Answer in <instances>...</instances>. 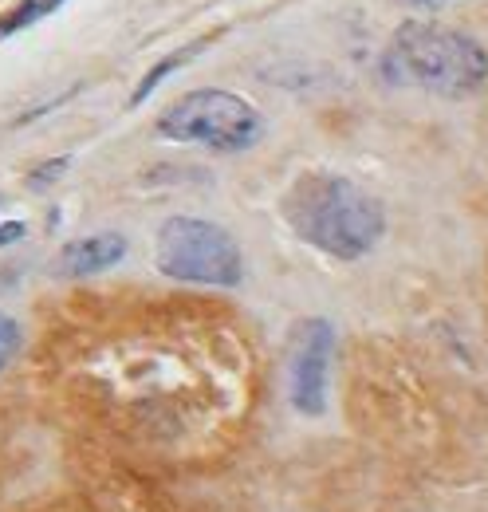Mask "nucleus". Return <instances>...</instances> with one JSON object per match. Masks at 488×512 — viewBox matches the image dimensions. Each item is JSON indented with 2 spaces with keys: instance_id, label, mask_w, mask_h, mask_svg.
Instances as JSON below:
<instances>
[{
  "instance_id": "f257e3e1",
  "label": "nucleus",
  "mask_w": 488,
  "mask_h": 512,
  "mask_svg": "<svg viewBox=\"0 0 488 512\" xmlns=\"http://www.w3.org/2000/svg\"><path fill=\"white\" fill-rule=\"evenodd\" d=\"M284 221L311 249L335 260H359L386 233L382 201L335 174H304L280 201Z\"/></svg>"
},
{
  "instance_id": "f03ea898",
  "label": "nucleus",
  "mask_w": 488,
  "mask_h": 512,
  "mask_svg": "<svg viewBox=\"0 0 488 512\" xmlns=\"http://www.w3.org/2000/svg\"><path fill=\"white\" fill-rule=\"evenodd\" d=\"M382 71L390 83H410L445 99H465L488 83V52L465 32H453L445 24L406 20L386 56Z\"/></svg>"
},
{
  "instance_id": "7ed1b4c3",
  "label": "nucleus",
  "mask_w": 488,
  "mask_h": 512,
  "mask_svg": "<svg viewBox=\"0 0 488 512\" xmlns=\"http://www.w3.org/2000/svg\"><path fill=\"white\" fill-rule=\"evenodd\" d=\"M154 260H158V272H166L170 280H185V284L237 288L244 280V256L233 233L201 217L162 221Z\"/></svg>"
},
{
  "instance_id": "20e7f679",
  "label": "nucleus",
  "mask_w": 488,
  "mask_h": 512,
  "mask_svg": "<svg viewBox=\"0 0 488 512\" xmlns=\"http://www.w3.org/2000/svg\"><path fill=\"white\" fill-rule=\"evenodd\" d=\"M260 115L256 107L221 87H197L182 95L178 103H170L158 115V134L170 142H197L221 154H237L248 150L260 138Z\"/></svg>"
},
{
  "instance_id": "39448f33",
  "label": "nucleus",
  "mask_w": 488,
  "mask_h": 512,
  "mask_svg": "<svg viewBox=\"0 0 488 512\" xmlns=\"http://www.w3.org/2000/svg\"><path fill=\"white\" fill-rule=\"evenodd\" d=\"M331 351H335V331L327 320H304L292 335V367H288V383H292V406L319 418L327 410V367H331Z\"/></svg>"
},
{
  "instance_id": "423d86ee",
  "label": "nucleus",
  "mask_w": 488,
  "mask_h": 512,
  "mask_svg": "<svg viewBox=\"0 0 488 512\" xmlns=\"http://www.w3.org/2000/svg\"><path fill=\"white\" fill-rule=\"evenodd\" d=\"M122 256H126V237L122 233H95V237L67 241L56 256V272H63V276H95V272H107L111 264H119Z\"/></svg>"
},
{
  "instance_id": "0eeeda50",
  "label": "nucleus",
  "mask_w": 488,
  "mask_h": 512,
  "mask_svg": "<svg viewBox=\"0 0 488 512\" xmlns=\"http://www.w3.org/2000/svg\"><path fill=\"white\" fill-rule=\"evenodd\" d=\"M201 48H205V40H201V44H193V48H185V52H174L170 60H162V64L154 67V71H146V79L138 83V91L130 95V103H142V99H146V95H150V91H154V87H158V83H162V79H166L174 67H182L185 60H189V56H197Z\"/></svg>"
},
{
  "instance_id": "6e6552de",
  "label": "nucleus",
  "mask_w": 488,
  "mask_h": 512,
  "mask_svg": "<svg viewBox=\"0 0 488 512\" xmlns=\"http://www.w3.org/2000/svg\"><path fill=\"white\" fill-rule=\"evenodd\" d=\"M56 4H60V0H24V4L16 8V16L0 24V32H12V28H20V24H32V20H40L44 12H56Z\"/></svg>"
},
{
  "instance_id": "1a4fd4ad",
  "label": "nucleus",
  "mask_w": 488,
  "mask_h": 512,
  "mask_svg": "<svg viewBox=\"0 0 488 512\" xmlns=\"http://www.w3.org/2000/svg\"><path fill=\"white\" fill-rule=\"evenodd\" d=\"M20 339H24V335H20V323L0 312V371H4V367H8V359L20 351Z\"/></svg>"
},
{
  "instance_id": "9d476101",
  "label": "nucleus",
  "mask_w": 488,
  "mask_h": 512,
  "mask_svg": "<svg viewBox=\"0 0 488 512\" xmlns=\"http://www.w3.org/2000/svg\"><path fill=\"white\" fill-rule=\"evenodd\" d=\"M20 237H24V225H20V221L0 225V245H12V241H20Z\"/></svg>"
}]
</instances>
